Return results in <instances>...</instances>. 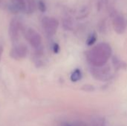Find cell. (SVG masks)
I'll return each mask as SVG.
<instances>
[{"instance_id":"cell-15","label":"cell","mask_w":127,"mask_h":126,"mask_svg":"<svg viewBox=\"0 0 127 126\" xmlns=\"http://www.w3.org/2000/svg\"><path fill=\"white\" fill-rule=\"evenodd\" d=\"M25 1H27V2H28L29 1H31V0H25Z\"/></svg>"},{"instance_id":"cell-10","label":"cell","mask_w":127,"mask_h":126,"mask_svg":"<svg viewBox=\"0 0 127 126\" xmlns=\"http://www.w3.org/2000/svg\"><path fill=\"white\" fill-rule=\"evenodd\" d=\"M38 7L39 9V10L42 13H45L46 11V5H45V3L42 1V0H39V2H38Z\"/></svg>"},{"instance_id":"cell-6","label":"cell","mask_w":127,"mask_h":126,"mask_svg":"<svg viewBox=\"0 0 127 126\" xmlns=\"http://www.w3.org/2000/svg\"><path fill=\"white\" fill-rule=\"evenodd\" d=\"M113 27L115 32L119 34H121L125 32L127 27V22L126 19L121 16H117L113 20Z\"/></svg>"},{"instance_id":"cell-2","label":"cell","mask_w":127,"mask_h":126,"mask_svg":"<svg viewBox=\"0 0 127 126\" xmlns=\"http://www.w3.org/2000/svg\"><path fill=\"white\" fill-rule=\"evenodd\" d=\"M42 24L45 31L49 36L54 35L59 27L58 20L55 18L48 17V16H44L42 18Z\"/></svg>"},{"instance_id":"cell-3","label":"cell","mask_w":127,"mask_h":126,"mask_svg":"<svg viewBox=\"0 0 127 126\" xmlns=\"http://www.w3.org/2000/svg\"><path fill=\"white\" fill-rule=\"evenodd\" d=\"M25 38L33 48H37L41 45L42 37L33 28H28L25 32Z\"/></svg>"},{"instance_id":"cell-12","label":"cell","mask_w":127,"mask_h":126,"mask_svg":"<svg viewBox=\"0 0 127 126\" xmlns=\"http://www.w3.org/2000/svg\"><path fill=\"white\" fill-rule=\"evenodd\" d=\"M52 50H53V52L54 53H58L60 52V45L57 43H54L53 45Z\"/></svg>"},{"instance_id":"cell-5","label":"cell","mask_w":127,"mask_h":126,"mask_svg":"<svg viewBox=\"0 0 127 126\" xmlns=\"http://www.w3.org/2000/svg\"><path fill=\"white\" fill-rule=\"evenodd\" d=\"M27 53H28L27 46L24 44H20L18 45L16 48H13L10 50V56L14 59L17 60L25 58L27 56Z\"/></svg>"},{"instance_id":"cell-1","label":"cell","mask_w":127,"mask_h":126,"mask_svg":"<svg viewBox=\"0 0 127 126\" xmlns=\"http://www.w3.org/2000/svg\"><path fill=\"white\" fill-rule=\"evenodd\" d=\"M112 53V49L109 45L100 43L87 53L88 61L95 67H102L107 62Z\"/></svg>"},{"instance_id":"cell-14","label":"cell","mask_w":127,"mask_h":126,"mask_svg":"<svg viewBox=\"0 0 127 126\" xmlns=\"http://www.w3.org/2000/svg\"><path fill=\"white\" fill-rule=\"evenodd\" d=\"M65 126H70L69 124H65Z\"/></svg>"},{"instance_id":"cell-11","label":"cell","mask_w":127,"mask_h":126,"mask_svg":"<svg viewBox=\"0 0 127 126\" xmlns=\"http://www.w3.org/2000/svg\"><path fill=\"white\" fill-rule=\"evenodd\" d=\"M63 27L66 29V30H70L72 27L71 25V22H70L68 20H64L63 21Z\"/></svg>"},{"instance_id":"cell-9","label":"cell","mask_w":127,"mask_h":126,"mask_svg":"<svg viewBox=\"0 0 127 126\" xmlns=\"http://www.w3.org/2000/svg\"><path fill=\"white\" fill-rule=\"evenodd\" d=\"M97 41V35L95 33H93L89 35V36L87 39L86 43L88 45H92L95 42Z\"/></svg>"},{"instance_id":"cell-8","label":"cell","mask_w":127,"mask_h":126,"mask_svg":"<svg viewBox=\"0 0 127 126\" xmlns=\"http://www.w3.org/2000/svg\"><path fill=\"white\" fill-rule=\"evenodd\" d=\"M82 78V72L80 69H75L71 74L70 79L72 82H75L80 80Z\"/></svg>"},{"instance_id":"cell-4","label":"cell","mask_w":127,"mask_h":126,"mask_svg":"<svg viewBox=\"0 0 127 126\" xmlns=\"http://www.w3.org/2000/svg\"><path fill=\"white\" fill-rule=\"evenodd\" d=\"M19 22L18 19L13 18L9 25L8 28V33L10 40L13 42H16L19 39Z\"/></svg>"},{"instance_id":"cell-13","label":"cell","mask_w":127,"mask_h":126,"mask_svg":"<svg viewBox=\"0 0 127 126\" xmlns=\"http://www.w3.org/2000/svg\"><path fill=\"white\" fill-rule=\"evenodd\" d=\"M3 47L1 45H0V62H1V57H2V53H3Z\"/></svg>"},{"instance_id":"cell-7","label":"cell","mask_w":127,"mask_h":126,"mask_svg":"<svg viewBox=\"0 0 127 126\" xmlns=\"http://www.w3.org/2000/svg\"><path fill=\"white\" fill-rule=\"evenodd\" d=\"M13 10L16 11L25 12L27 10V4L25 0H11Z\"/></svg>"}]
</instances>
